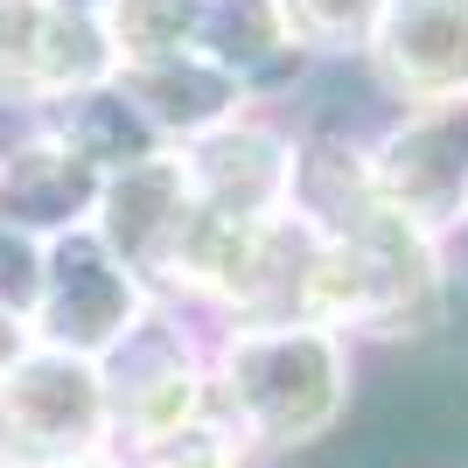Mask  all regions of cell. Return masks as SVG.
Listing matches in <instances>:
<instances>
[{"label": "cell", "mask_w": 468, "mask_h": 468, "mask_svg": "<svg viewBox=\"0 0 468 468\" xmlns=\"http://www.w3.org/2000/svg\"><path fill=\"white\" fill-rule=\"evenodd\" d=\"M364 70L391 105H433L468 91V0H385Z\"/></svg>", "instance_id": "obj_8"}, {"label": "cell", "mask_w": 468, "mask_h": 468, "mask_svg": "<svg viewBox=\"0 0 468 468\" xmlns=\"http://www.w3.org/2000/svg\"><path fill=\"white\" fill-rule=\"evenodd\" d=\"M378 15L385 0H280V21L301 63H364Z\"/></svg>", "instance_id": "obj_14"}, {"label": "cell", "mask_w": 468, "mask_h": 468, "mask_svg": "<svg viewBox=\"0 0 468 468\" xmlns=\"http://www.w3.org/2000/svg\"><path fill=\"white\" fill-rule=\"evenodd\" d=\"M0 468H7V462H0Z\"/></svg>", "instance_id": "obj_22"}, {"label": "cell", "mask_w": 468, "mask_h": 468, "mask_svg": "<svg viewBox=\"0 0 468 468\" xmlns=\"http://www.w3.org/2000/svg\"><path fill=\"white\" fill-rule=\"evenodd\" d=\"M98 385L112 412V448H126V462L210 420V350L168 314V301H154L98 356Z\"/></svg>", "instance_id": "obj_3"}, {"label": "cell", "mask_w": 468, "mask_h": 468, "mask_svg": "<svg viewBox=\"0 0 468 468\" xmlns=\"http://www.w3.org/2000/svg\"><path fill=\"white\" fill-rule=\"evenodd\" d=\"M105 42L119 63H161L196 49V0H112Z\"/></svg>", "instance_id": "obj_15"}, {"label": "cell", "mask_w": 468, "mask_h": 468, "mask_svg": "<svg viewBox=\"0 0 468 468\" xmlns=\"http://www.w3.org/2000/svg\"><path fill=\"white\" fill-rule=\"evenodd\" d=\"M448 314V245L412 231L385 203H356L335 231H314L301 322L371 343H412Z\"/></svg>", "instance_id": "obj_2"}, {"label": "cell", "mask_w": 468, "mask_h": 468, "mask_svg": "<svg viewBox=\"0 0 468 468\" xmlns=\"http://www.w3.org/2000/svg\"><path fill=\"white\" fill-rule=\"evenodd\" d=\"M91 210H98V176L42 126L0 147V224L7 231H28L49 245V238L91 231Z\"/></svg>", "instance_id": "obj_10"}, {"label": "cell", "mask_w": 468, "mask_h": 468, "mask_svg": "<svg viewBox=\"0 0 468 468\" xmlns=\"http://www.w3.org/2000/svg\"><path fill=\"white\" fill-rule=\"evenodd\" d=\"M28 350H36V329H28L21 314H0V378L15 371V364H21Z\"/></svg>", "instance_id": "obj_19"}, {"label": "cell", "mask_w": 468, "mask_h": 468, "mask_svg": "<svg viewBox=\"0 0 468 468\" xmlns=\"http://www.w3.org/2000/svg\"><path fill=\"white\" fill-rule=\"evenodd\" d=\"M28 126H42V133L57 140V147H70V154H78L91 176H112V168H133V161L161 154L154 126L133 112V98L119 91L112 78L91 84V91L57 98V105H42Z\"/></svg>", "instance_id": "obj_13"}, {"label": "cell", "mask_w": 468, "mask_h": 468, "mask_svg": "<svg viewBox=\"0 0 468 468\" xmlns=\"http://www.w3.org/2000/svg\"><path fill=\"white\" fill-rule=\"evenodd\" d=\"M42 259H49V245L28 231H7L0 224V314H36L42 301Z\"/></svg>", "instance_id": "obj_18"}, {"label": "cell", "mask_w": 468, "mask_h": 468, "mask_svg": "<svg viewBox=\"0 0 468 468\" xmlns=\"http://www.w3.org/2000/svg\"><path fill=\"white\" fill-rule=\"evenodd\" d=\"M371 189L391 217H406L412 231L433 245L468 231V91L433 98V105H399L385 133L364 147Z\"/></svg>", "instance_id": "obj_4"}, {"label": "cell", "mask_w": 468, "mask_h": 468, "mask_svg": "<svg viewBox=\"0 0 468 468\" xmlns=\"http://www.w3.org/2000/svg\"><path fill=\"white\" fill-rule=\"evenodd\" d=\"M182 217H189V176H182L176 147H161V154L133 161V168L98 176L91 231H98V245L133 280H147V287H154L161 266H168V245H176Z\"/></svg>", "instance_id": "obj_9"}, {"label": "cell", "mask_w": 468, "mask_h": 468, "mask_svg": "<svg viewBox=\"0 0 468 468\" xmlns=\"http://www.w3.org/2000/svg\"><path fill=\"white\" fill-rule=\"evenodd\" d=\"M182 154V176H189V196L203 210H224V217H287L293 203V161H301V133L280 126L266 105H245L238 119L210 126L203 140L176 147Z\"/></svg>", "instance_id": "obj_7"}, {"label": "cell", "mask_w": 468, "mask_h": 468, "mask_svg": "<svg viewBox=\"0 0 468 468\" xmlns=\"http://www.w3.org/2000/svg\"><path fill=\"white\" fill-rule=\"evenodd\" d=\"M133 468H252V448L210 412L203 427H189V433H176V441H161V448L133 454Z\"/></svg>", "instance_id": "obj_17"}, {"label": "cell", "mask_w": 468, "mask_h": 468, "mask_svg": "<svg viewBox=\"0 0 468 468\" xmlns=\"http://www.w3.org/2000/svg\"><path fill=\"white\" fill-rule=\"evenodd\" d=\"M112 84L133 98V112L154 126L161 147H189V140H203L210 126L238 119L245 105H259L245 84L224 78V70H217L210 57H196V49L161 57V63H119Z\"/></svg>", "instance_id": "obj_11"}, {"label": "cell", "mask_w": 468, "mask_h": 468, "mask_svg": "<svg viewBox=\"0 0 468 468\" xmlns=\"http://www.w3.org/2000/svg\"><path fill=\"white\" fill-rule=\"evenodd\" d=\"M154 301L161 293L126 273V266L98 245V231H70V238H49L42 301H36V314H28V329H36V343H49V350H70V356H91L98 364Z\"/></svg>", "instance_id": "obj_6"}, {"label": "cell", "mask_w": 468, "mask_h": 468, "mask_svg": "<svg viewBox=\"0 0 468 468\" xmlns=\"http://www.w3.org/2000/svg\"><path fill=\"white\" fill-rule=\"evenodd\" d=\"M112 448V412L91 356L36 350L0 378V462L7 468H63Z\"/></svg>", "instance_id": "obj_5"}, {"label": "cell", "mask_w": 468, "mask_h": 468, "mask_svg": "<svg viewBox=\"0 0 468 468\" xmlns=\"http://www.w3.org/2000/svg\"><path fill=\"white\" fill-rule=\"evenodd\" d=\"M63 468H133V462H126V454H112V448H105V454H84V462H63Z\"/></svg>", "instance_id": "obj_21"}, {"label": "cell", "mask_w": 468, "mask_h": 468, "mask_svg": "<svg viewBox=\"0 0 468 468\" xmlns=\"http://www.w3.org/2000/svg\"><path fill=\"white\" fill-rule=\"evenodd\" d=\"M42 7H57V15H91V21H105V7H112V0H42Z\"/></svg>", "instance_id": "obj_20"}, {"label": "cell", "mask_w": 468, "mask_h": 468, "mask_svg": "<svg viewBox=\"0 0 468 468\" xmlns=\"http://www.w3.org/2000/svg\"><path fill=\"white\" fill-rule=\"evenodd\" d=\"M196 57H210L252 98L273 78L301 70V49L287 42V21H280V0H196Z\"/></svg>", "instance_id": "obj_12"}, {"label": "cell", "mask_w": 468, "mask_h": 468, "mask_svg": "<svg viewBox=\"0 0 468 468\" xmlns=\"http://www.w3.org/2000/svg\"><path fill=\"white\" fill-rule=\"evenodd\" d=\"M350 335L322 322H231L210 343V412L252 454L329 441L350 412Z\"/></svg>", "instance_id": "obj_1"}, {"label": "cell", "mask_w": 468, "mask_h": 468, "mask_svg": "<svg viewBox=\"0 0 468 468\" xmlns=\"http://www.w3.org/2000/svg\"><path fill=\"white\" fill-rule=\"evenodd\" d=\"M49 15H57V7H42V0H0V105H21V112L42 105Z\"/></svg>", "instance_id": "obj_16"}]
</instances>
